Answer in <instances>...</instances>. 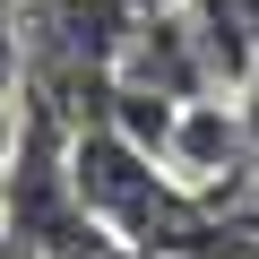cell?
<instances>
[{
  "mask_svg": "<svg viewBox=\"0 0 259 259\" xmlns=\"http://www.w3.org/2000/svg\"><path fill=\"white\" fill-rule=\"evenodd\" d=\"M112 78H121V87H147V95H173V104L216 95V78H207V61H199V35H190V18H182V9L139 18V35H130V52H121V69H112Z\"/></svg>",
  "mask_w": 259,
  "mask_h": 259,
  "instance_id": "obj_1",
  "label": "cell"
},
{
  "mask_svg": "<svg viewBox=\"0 0 259 259\" xmlns=\"http://www.w3.org/2000/svg\"><path fill=\"white\" fill-rule=\"evenodd\" d=\"M233 156H259L250 147V121H242V104L225 112V104H182V121H173V147H164V173L173 182H190V190H225V173H233Z\"/></svg>",
  "mask_w": 259,
  "mask_h": 259,
  "instance_id": "obj_2",
  "label": "cell"
},
{
  "mask_svg": "<svg viewBox=\"0 0 259 259\" xmlns=\"http://www.w3.org/2000/svg\"><path fill=\"white\" fill-rule=\"evenodd\" d=\"M182 18L199 35V61L216 87H250L259 69V26H250V0H182Z\"/></svg>",
  "mask_w": 259,
  "mask_h": 259,
  "instance_id": "obj_3",
  "label": "cell"
},
{
  "mask_svg": "<svg viewBox=\"0 0 259 259\" xmlns=\"http://www.w3.org/2000/svg\"><path fill=\"white\" fill-rule=\"evenodd\" d=\"M26 78V0H0V87Z\"/></svg>",
  "mask_w": 259,
  "mask_h": 259,
  "instance_id": "obj_4",
  "label": "cell"
},
{
  "mask_svg": "<svg viewBox=\"0 0 259 259\" xmlns=\"http://www.w3.org/2000/svg\"><path fill=\"white\" fill-rule=\"evenodd\" d=\"M26 87H0V182H9V164H18V147H26Z\"/></svg>",
  "mask_w": 259,
  "mask_h": 259,
  "instance_id": "obj_5",
  "label": "cell"
}]
</instances>
